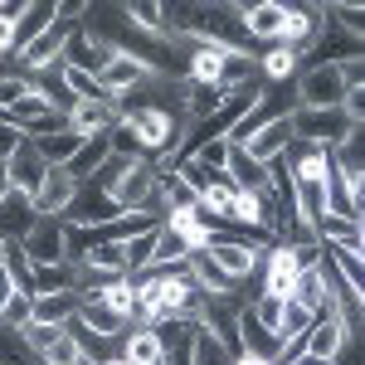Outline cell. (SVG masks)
<instances>
[{
    "label": "cell",
    "instance_id": "obj_31",
    "mask_svg": "<svg viewBox=\"0 0 365 365\" xmlns=\"http://www.w3.org/2000/svg\"><path fill=\"white\" fill-rule=\"evenodd\" d=\"M200 166H210V170H225V161H229V141H205V146H195L190 151Z\"/></svg>",
    "mask_w": 365,
    "mask_h": 365
},
{
    "label": "cell",
    "instance_id": "obj_1",
    "mask_svg": "<svg viewBox=\"0 0 365 365\" xmlns=\"http://www.w3.org/2000/svg\"><path fill=\"white\" fill-rule=\"evenodd\" d=\"M351 132H356V122L341 113V108H297L292 113V141H302V146L336 151Z\"/></svg>",
    "mask_w": 365,
    "mask_h": 365
},
{
    "label": "cell",
    "instance_id": "obj_11",
    "mask_svg": "<svg viewBox=\"0 0 365 365\" xmlns=\"http://www.w3.org/2000/svg\"><path fill=\"white\" fill-rule=\"evenodd\" d=\"M205 253L215 258V268H220L229 282H244V278H253V273H258V253L244 249V244H234V239H215V234H210Z\"/></svg>",
    "mask_w": 365,
    "mask_h": 365
},
{
    "label": "cell",
    "instance_id": "obj_33",
    "mask_svg": "<svg viewBox=\"0 0 365 365\" xmlns=\"http://www.w3.org/2000/svg\"><path fill=\"white\" fill-rule=\"evenodd\" d=\"M10 297H15V282H10V273L0 268V312H5V302H10Z\"/></svg>",
    "mask_w": 365,
    "mask_h": 365
},
{
    "label": "cell",
    "instance_id": "obj_38",
    "mask_svg": "<svg viewBox=\"0 0 365 365\" xmlns=\"http://www.w3.org/2000/svg\"><path fill=\"white\" fill-rule=\"evenodd\" d=\"M156 365H161V361H156Z\"/></svg>",
    "mask_w": 365,
    "mask_h": 365
},
{
    "label": "cell",
    "instance_id": "obj_17",
    "mask_svg": "<svg viewBox=\"0 0 365 365\" xmlns=\"http://www.w3.org/2000/svg\"><path fill=\"white\" fill-rule=\"evenodd\" d=\"M312 234H317V244H336V249H356V253H361V244H365L361 220H341V215H322V220L312 225Z\"/></svg>",
    "mask_w": 365,
    "mask_h": 365
},
{
    "label": "cell",
    "instance_id": "obj_2",
    "mask_svg": "<svg viewBox=\"0 0 365 365\" xmlns=\"http://www.w3.org/2000/svg\"><path fill=\"white\" fill-rule=\"evenodd\" d=\"M292 98L297 108H341L346 88H341L336 63H302V73L292 78Z\"/></svg>",
    "mask_w": 365,
    "mask_h": 365
},
{
    "label": "cell",
    "instance_id": "obj_21",
    "mask_svg": "<svg viewBox=\"0 0 365 365\" xmlns=\"http://www.w3.org/2000/svg\"><path fill=\"white\" fill-rule=\"evenodd\" d=\"M287 302H297L302 312L322 317V307H327V278H322V263L297 273V282H292V297H287Z\"/></svg>",
    "mask_w": 365,
    "mask_h": 365
},
{
    "label": "cell",
    "instance_id": "obj_18",
    "mask_svg": "<svg viewBox=\"0 0 365 365\" xmlns=\"http://www.w3.org/2000/svg\"><path fill=\"white\" fill-rule=\"evenodd\" d=\"M322 195H327V215H341V220H361V185H351L346 175H327V185H322Z\"/></svg>",
    "mask_w": 365,
    "mask_h": 365
},
{
    "label": "cell",
    "instance_id": "obj_32",
    "mask_svg": "<svg viewBox=\"0 0 365 365\" xmlns=\"http://www.w3.org/2000/svg\"><path fill=\"white\" fill-rule=\"evenodd\" d=\"M25 141V132L15 127V122H0V161H10L15 156V146Z\"/></svg>",
    "mask_w": 365,
    "mask_h": 365
},
{
    "label": "cell",
    "instance_id": "obj_4",
    "mask_svg": "<svg viewBox=\"0 0 365 365\" xmlns=\"http://www.w3.org/2000/svg\"><path fill=\"white\" fill-rule=\"evenodd\" d=\"M20 253H25L34 268L63 263V220H39V215H34V225L20 234Z\"/></svg>",
    "mask_w": 365,
    "mask_h": 365
},
{
    "label": "cell",
    "instance_id": "obj_29",
    "mask_svg": "<svg viewBox=\"0 0 365 365\" xmlns=\"http://www.w3.org/2000/svg\"><path fill=\"white\" fill-rule=\"evenodd\" d=\"M29 83H34V78H29V73H20V68L0 73V113H10V108H15V103L29 93Z\"/></svg>",
    "mask_w": 365,
    "mask_h": 365
},
{
    "label": "cell",
    "instance_id": "obj_14",
    "mask_svg": "<svg viewBox=\"0 0 365 365\" xmlns=\"http://www.w3.org/2000/svg\"><path fill=\"white\" fill-rule=\"evenodd\" d=\"M78 317V292L73 287H63V292H39L34 297V312H29V322H44V327H63V322H73Z\"/></svg>",
    "mask_w": 365,
    "mask_h": 365
},
{
    "label": "cell",
    "instance_id": "obj_35",
    "mask_svg": "<svg viewBox=\"0 0 365 365\" xmlns=\"http://www.w3.org/2000/svg\"><path fill=\"white\" fill-rule=\"evenodd\" d=\"M229 365H273V361H253V356H234Z\"/></svg>",
    "mask_w": 365,
    "mask_h": 365
},
{
    "label": "cell",
    "instance_id": "obj_12",
    "mask_svg": "<svg viewBox=\"0 0 365 365\" xmlns=\"http://www.w3.org/2000/svg\"><path fill=\"white\" fill-rule=\"evenodd\" d=\"M292 146V117H278V122H268L263 132H253L249 141H244V151H249L258 166H268V161H278L282 151Z\"/></svg>",
    "mask_w": 365,
    "mask_h": 365
},
{
    "label": "cell",
    "instance_id": "obj_34",
    "mask_svg": "<svg viewBox=\"0 0 365 365\" xmlns=\"http://www.w3.org/2000/svg\"><path fill=\"white\" fill-rule=\"evenodd\" d=\"M10 195H15V190H10V175H5V161H0V205H5Z\"/></svg>",
    "mask_w": 365,
    "mask_h": 365
},
{
    "label": "cell",
    "instance_id": "obj_19",
    "mask_svg": "<svg viewBox=\"0 0 365 365\" xmlns=\"http://www.w3.org/2000/svg\"><path fill=\"white\" fill-rule=\"evenodd\" d=\"M88 297H98V302L113 312V317H122V322L132 327V317H137V282H132V278L103 282V287H98V292H88Z\"/></svg>",
    "mask_w": 365,
    "mask_h": 365
},
{
    "label": "cell",
    "instance_id": "obj_8",
    "mask_svg": "<svg viewBox=\"0 0 365 365\" xmlns=\"http://www.w3.org/2000/svg\"><path fill=\"white\" fill-rule=\"evenodd\" d=\"M5 175H10V190H15L20 200H34V190L44 185L49 166H44V156L34 151V141H29V137L20 141V146H15V156L5 161Z\"/></svg>",
    "mask_w": 365,
    "mask_h": 365
},
{
    "label": "cell",
    "instance_id": "obj_15",
    "mask_svg": "<svg viewBox=\"0 0 365 365\" xmlns=\"http://www.w3.org/2000/svg\"><path fill=\"white\" fill-rule=\"evenodd\" d=\"M225 175L234 180V190H268V166H258L244 146L229 141V161H225Z\"/></svg>",
    "mask_w": 365,
    "mask_h": 365
},
{
    "label": "cell",
    "instance_id": "obj_7",
    "mask_svg": "<svg viewBox=\"0 0 365 365\" xmlns=\"http://www.w3.org/2000/svg\"><path fill=\"white\" fill-rule=\"evenodd\" d=\"M287 20V5L282 0H258V5H239V29H244V44H278V29Z\"/></svg>",
    "mask_w": 365,
    "mask_h": 365
},
{
    "label": "cell",
    "instance_id": "obj_10",
    "mask_svg": "<svg viewBox=\"0 0 365 365\" xmlns=\"http://www.w3.org/2000/svg\"><path fill=\"white\" fill-rule=\"evenodd\" d=\"M234 341H239V356H253V361H278V346H282L249 307H239V317H234Z\"/></svg>",
    "mask_w": 365,
    "mask_h": 365
},
{
    "label": "cell",
    "instance_id": "obj_5",
    "mask_svg": "<svg viewBox=\"0 0 365 365\" xmlns=\"http://www.w3.org/2000/svg\"><path fill=\"white\" fill-rule=\"evenodd\" d=\"M351 346H356V336H351V327L341 317H317L307 327V336H302V351L317 356V361H341Z\"/></svg>",
    "mask_w": 365,
    "mask_h": 365
},
{
    "label": "cell",
    "instance_id": "obj_25",
    "mask_svg": "<svg viewBox=\"0 0 365 365\" xmlns=\"http://www.w3.org/2000/svg\"><path fill=\"white\" fill-rule=\"evenodd\" d=\"M161 220H151V215H117V220H108V225H98V239L103 244H132L137 234H146V229H156Z\"/></svg>",
    "mask_w": 365,
    "mask_h": 365
},
{
    "label": "cell",
    "instance_id": "obj_16",
    "mask_svg": "<svg viewBox=\"0 0 365 365\" xmlns=\"http://www.w3.org/2000/svg\"><path fill=\"white\" fill-rule=\"evenodd\" d=\"M54 25V0H34V5H20V15H15V54L34 44L44 29Z\"/></svg>",
    "mask_w": 365,
    "mask_h": 365
},
{
    "label": "cell",
    "instance_id": "obj_9",
    "mask_svg": "<svg viewBox=\"0 0 365 365\" xmlns=\"http://www.w3.org/2000/svg\"><path fill=\"white\" fill-rule=\"evenodd\" d=\"M113 122H117V103H113V98L73 103L68 117H63V127H68L73 137H103V132H113Z\"/></svg>",
    "mask_w": 365,
    "mask_h": 365
},
{
    "label": "cell",
    "instance_id": "obj_23",
    "mask_svg": "<svg viewBox=\"0 0 365 365\" xmlns=\"http://www.w3.org/2000/svg\"><path fill=\"white\" fill-rule=\"evenodd\" d=\"M122 361L127 365H156L161 361V336H156L151 327H132V331L122 336Z\"/></svg>",
    "mask_w": 365,
    "mask_h": 365
},
{
    "label": "cell",
    "instance_id": "obj_30",
    "mask_svg": "<svg viewBox=\"0 0 365 365\" xmlns=\"http://www.w3.org/2000/svg\"><path fill=\"white\" fill-rule=\"evenodd\" d=\"M63 287H68V263L34 268V297H39V292H63Z\"/></svg>",
    "mask_w": 365,
    "mask_h": 365
},
{
    "label": "cell",
    "instance_id": "obj_20",
    "mask_svg": "<svg viewBox=\"0 0 365 365\" xmlns=\"http://www.w3.org/2000/svg\"><path fill=\"white\" fill-rule=\"evenodd\" d=\"M108 156H113V151H108V132H103V137H83V141H78V151L68 156V166H63V170H68V175L83 185V180H93V170L103 166Z\"/></svg>",
    "mask_w": 365,
    "mask_h": 365
},
{
    "label": "cell",
    "instance_id": "obj_6",
    "mask_svg": "<svg viewBox=\"0 0 365 365\" xmlns=\"http://www.w3.org/2000/svg\"><path fill=\"white\" fill-rule=\"evenodd\" d=\"M73 195H78V180H73L63 166H49L44 185H39L34 200H29V210H34L39 220H63V210L73 205Z\"/></svg>",
    "mask_w": 365,
    "mask_h": 365
},
{
    "label": "cell",
    "instance_id": "obj_24",
    "mask_svg": "<svg viewBox=\"0 0 365 365\" xmlns=\"http://www.w3.org/2000/svg\"><path fill=\"white\" fill-rule=\"evenodd\" d=\"M78 322H83L88 331H98V336H127V331H132V327H127L122 317H113L98 297H78Z\"/></svg>",
    "mask_w": 365,
    "mask_h": 365
},
{
    "label": "cell",
    "instance_id": "obj_22",
    "mask_svg": "<svg viewBox=\"0 0 365 365\" xmlns=\"http://www.w3.org/2000/svg\"><path fill=\"white\" fill-rule=\"evenodd\" d=\"M78 263H83L88 273H98L103 282H113V278H132V273H127V258H122V249H117V244H93V249H88Z\"/></svg>",
    "mask_w": 365,
    "mask_h": 365
},
{
    "label": "cell",
    "instance_id": "obj_26",
    "mask_svg": "<svg viewBox=\"0 0 365 365\" xmlns=\"http://www.w3.org/2000/svg\"><path fill=\"white\" fill-rule=\"evenodd\" d=\"M34 225V210H29V200L10 195L0 205V244H20V234Z\"/></svg>",
    "mask_w": 365,
    "mask_h": 365
},
{
    "label": "cell",
    "instance_id": "obj_3",
    "mask_svg": "<svg viewBox=\"0 0 365 365\" xmlns=\"http://www.w3.org/2000/svg\"><path fill=\"white\" fill-rule=\"evenodd\" d=\"M322 29H327L322 5H287V20H282V29H278V44H282V49H292L297 58H307L312 44L322 39Z\"/></svg>",
    "mask_w": 365,
    "mask_h": 365
},
{
    "label": "cell",
    "instance_id": "obj_28",
    "mask_svg": "<svg viewBox=\"0 0 365 365\" xmlns=\"http://www.w3.org/2000/svg\"><path fill=\"white\" fill-rule=\"evenodd\" d=\"M5 273H10V282H15V292H29V297H34V263L20 253V244L5 249Z\"/></svg>",
    "mask_w": 365,
    "mask_h": 365
},
{
    "label": "cell",
    "instance_id": "obj_27",
    "mask_svg": "<svg viewBox=\"0 0 365 365\" xmlns=\"http://www.w3.org/2000/svg\"><path fill=\"white\" fill-rule=\"evenodd\" d=\"M29 141H34V151L44 156V166H68V156L78 151L83 137H73V132H49V137H29Z\"/></svg>",
    "mask_w": 365,
    "mask_h": 365
},
{
    "label": "cell",
    "instance_id": "obj_13",
    "mask_svg": "<svg viewBox=\"0 0 365 365\" xmlns=\"http://www.w3.org/2000/svg\"><path fill=\"white\" fill-rule=\"evenodd\" d=\"M297 73H302V58L292 49H282V44H273L268 54H258V83L263 88H282V83H292Z\"/></svg>",
    "mask_w": 365,
    "mask_h": 365
},
{
    "label": "cell",
    "instance_id": "obj_36",
    "mask_svg": "<svg viewBox=\"0 0 365 365\" xmlns=\"http://www.w3.org/2000/svg\"><path fill=\"white\" fill-rule=\"evenodd\" d=\"M103 365H127V361H122V356H108V361H103Z\"/></svg>",
    "mask_w": 365,
    "mask_h": 365
},
{
    "label": "cell",
    "instance_id": "obj_37",
    "mask_svg": "<svg viewBox=\"0 0 365 365\" xmlns=\"http://www.w3.org/2000/svg\"><path fill=\"white\" fill-rule=\"evenodd\" d=\"M5 249H10V244H0V268H5Z\"/></svg>",
    "mask_w": 365,
    "mask_h": 365
}]
</instances>
